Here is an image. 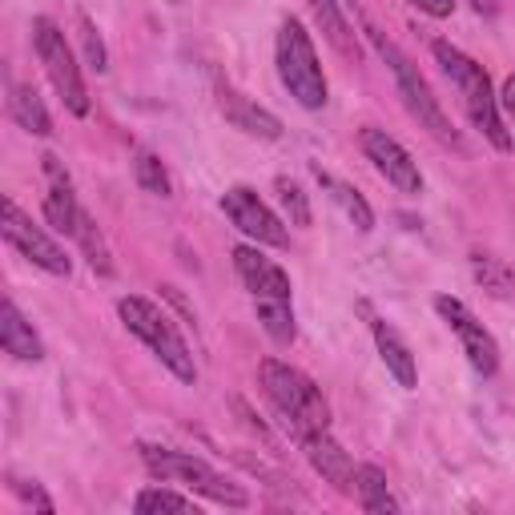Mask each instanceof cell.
Returning a JSON list of instances; mask_svg holds the SVG:
<instances>
[{
    "mask_svg": "<svg viewBox=\"0 0 515 515\" xmlns=\"http://www.w3.org/2000/svg\"><path fill=\"white\" fill-rule=\"evenodd\" d=\"M262 375V391L266 399L274 403V411L282 415L286 431L298 439L306 431H318V427H330V407L322 399V391L302 375L294 371L290 363H278V359H266L258 367Z\"/></svg>",
    "mask_w": 515,
    "mask_h": 515,
    "instance_id": "obj_1",
    "label": "cell"
},
{
    "mask_svg": "<svg viewBox=\"0 0 515 515\" xmlns=\"http://www.w3.org/2000/svg\"><path fill=\"white\" fill-rule=\"evenodd\" d=\"M431 53H435V61L443 65V73L455 81V89H459V97H463L467 117L475 121V129H479L495 149L507 153V149H511V133H507L503 121H499V105H495V93H491V81H487L483 65H475L467 53H459V49L447 45V41H435Z\"/></svg>",
    "mask_w": 515,
    "mask_h": 515,
    "instance_id": "obj_2",
    "label": "cell"
},
{
    "mask_svg": "<svg viewBox=\"0 0 515 515\" xmlns=\"http://www.w3.org/2000/svg\"><path fill=\"white\" fill-rule=\"evenodd\" d=\"M141 463L153 479H174V483H186L190 491L214 499V503H226V507H250V491L230 483L226 475H218L206 459L190 455V451H174V447H153V443H141Z\"/></svg>",
    "mask_w": 515,
    "mask_h": 515,
    "instance_id": "obj_3",
    "label": "cell"
},
{
    "mask_svg": "<svg viewBox=\"0 0 515 515\" xmlns=\"http://www.w3.org/2000/svg\"><path fill=\"white\" fill-rule=\"evenodd\" d=\"M117 314H121L125 330L137 334L145 347H149L169 371H174V379H182V383H194V379H198L194 355H190V347H186V338L178 334V326L169 322V314H161L149 298H137V294L121 298V302H117Z\"/></svg>",
    "mask_w": 515,
    "mask_h": 515,
    "instance_id": "obj_4",
    "label": "cell"
},
{
    "mask_svg": "<svg viewBox=\"0 0 515 515\" xmlns=\"http://www.w3.org/2000/svg\"><path fill=\"white\" fill-rule=\"evenodd\" d=\"M367 37H371V45H375V53L391 65V73H395V85H399V97H403V105H407V113L435 137V141H443V145H459V133H455V125L447 121V113H443V105H439V97L431 93V85L423 81V73L411 65V57H403L399 53V45L395 41H387L379 29H371L367 25Z\"/></svg>",
    "mask_w": 515,
    "mask_h": 515,
    "instance_id": "obj_5",
    "label": "cell"
},
{
    "mask_svg": "<svg viewBox=\"0 0 515 515\" xmlns=\"http://www.w3.org/2000/svg\"><path fill=\"white\" fill-rule=\"evenodd\" d=\"M278 77L302 109H322L326 105V77H322L314 41L294 17L282 21V29H278Z\"/></svg>",
    "mask_w": 515,
    "mask_h": 515,
    "instance_id": "obj_6",
    "label": "cell"
},
{
    "mask_svg": "<svg viewBox=\"0 0 515 515\" xmlns=\"http://www.w3.org/2000/svg\"><path fill=\"white\" fill-rule=\"evenodd\" d=\"M33 49H37V57H41V65H45L53 89L61 93L65 109H69L73 117H85V113H89V93H85L81 69H77V61H73V49H69L65 33H61L49 17H37V21H33Z\"/></svg>",
    "mask_w": 515,
    "mask_h": 515,
    "instance_id": "obj_7",
    "label": "cell"
},
{
    "mask_svg": "<svg viewBox=\"0 0 515 515\" xmlns=\"http://www.w3.org/2000/svg\"><path fill=\"white\" fill-rule=\"evenodd\" d=\"M0 230H5V238H9L33 266H41V270H49V274H57V278H69V274H73V262L65 258V250H61L41 226H33V218H29L13 198L0 202Z\"/></svg>",
    "mask_w": 515,
    "mask_h": 515,
    "instance_id": "obj_8",
    "label": "cell"
},
{
    "mask_svg": "<svg viewBox=\"0 0 515 515\" xmlns=\"http://www.w3.org/2000/svg\"><path fill=\"white\" fill-rule=\"evenodd\" d=\"M435 310H439V318L455 330L467 363H471L479 375H495V371H499V347H495V338L487 334V326H483L459 298H447V294L435 298Z\"/></svg>",
    "mask_w": 515,
    "mask_h": 515,
    "instance_id": "obj_9",
    "label": "cell"
},
{
    "mask_svg": "<svg viewBox=\"0 0 515 515\" xmlns=\"http://www.w3.org/2000/svg\"><path fill=\"white\" fill-rule=\"evenodd\" d=\"M222 210H226V218H230L246 238H254L258 246H286V242H290V234H286L282 218H278V214H274V210H270L254 190H246V186L226 190Z\"/></svg>",
    "mask_w": 515,
    "mask_h": 515,
    "instance_id": "obj_10",
    "label": "cell"
},
{
    "mask_svg": "<svg viewBox=\"0 0 515 515\" xmlns=\"http://www.w3.org/2000/svg\"><path fill=\"white\" fill-rule=\"evenodd\" d=\"M359 141H363L367 161L379 169V174H383L399 194H423V174H419L415 157H411L391 133H383V129H363Z\"/></svg>",
    "mask_w": 515,
    "mask_h": 515,
    "instance_id": "obj_11",
    "label": "cell"
},
{
    "mask_svg": "<svg viewBox=\"0 0 515 515\" xmlns=\"http://www.w3.org/2000/svg\"><path fill=\"white\" fill-rule=\"evenodd\" d=\"M298 447L306 451V459H310V467L334 487V491H342V495H355V463H351V455L342 451L334 439H330V431L326 427H318V431H306V435H298Z\"/></svg>",
    "mask_w": 515,
    "mask_h": 515,
    "instance_id": "obj_12",
    "label": "cell"
},
{
    "mask_svg": "<svg viewBox=\"0 0 515 515\" xmlns=\"http://www.w3.org/2000/svg\"><path fill=\"white\" fill-rule=\"evenodd\" d=\"M234 266H238V274H242V282H246V290L254 294V302L258 298H270V302H290V278H286V270L282 266H274L270 258H262L254 246H238L234 250Z\"/></svg>",
    "mask_w": 515,
    "mask_h": 515,
    "instance_id": "obj_13",
    "label": "cell"
},
{
    "mask_svg": "<svg viewBox=\"0 0 515 515\" xmlns=\"http://www.w3.org/2000/svg\"><path fill=\"white\" fill-rule=\"evenodd\" d=\"M218 109L226 113V121L234 129H242L250 137H262V141H278L282 137V121L274 113H266L262 105H254L250 97H242L238 89H230V85L218 89Z\"/></svg>",
    "mask_w": 515,
    "mask_h": 515,
    "instance_id": "obj_14",
    "label": "cell"
},
{
    "mask_svg": "<svg viewBox=\"0 0 515 515\" xmlns=\"http://www.w3.org/2000/svg\"><path fill=\"white\" fill-rule=\"evenodd\" d=\"M0 347H5V355L21 359V363H41L45 359L37 330L25 322V314L17 310L13 298H5V306H0Z\"/></svg>",
    "mask_w": 515,
    "mask_h": 515,
    "instance_id": "obj_15",
    "label": "cell"
},
{
    "mask_svg": "<svg viewBox=\"0 0 515 515\" xmlns=\"http://www.w3.org/2000/svg\"><path fill=\"white\" fill-rule=\"evenodd\" d=\"M371 330H375V347H379V359H383V367L395 375V383L399 387H419V371H415V355H411V347L403 342V334L391 326V322H383V318H375L371 322Z\"/></svg>",
    "mask_w": 515,
    "mask_h": 515,
    "instance_id": "obj_16",
    "label": "cell"
},
{
    "mask_svg": "<svg viewBox=\"0 0 515 515\" xmlns=\"http://www.w3.org/2000/svg\"><path fill=\"white\" fill-rule=\"evenodd\" d=\"M9 113L21 129H29L33 137H53V117L45 109V101L37 97L33 85H13V97H9Z\"/></svg>",
    "mask_w": 515,
    "mask_h": 515,
    "instance_id": "obj_17",
    "label": "cell"
},
{
    "mask_svg": "<svg viewBox=\"0 0 515 515\" xmlns=\"http://www.w3.org/2000/svg\"><path fill=\"white\" fill-rule=\"evenodd\" d=\"M355 495H359L363 511H371V515H395V511H399V503H395L391 491H387V475H383V467H375V463H363V467L355 471Z\"/></svg>",
    "mask_w": 515,
    "mask_h": 515,
    "instance_id": "obj_18",
    "label": "cell"
},
{
    "mask_svg": "<svg viewBox=\"0 0 515 515\" xmlns=\"http://www.w3.org/2000/svg\"><path fill=\"white\" fill-rule=\"evenodd\" d=\"M471 274H475V282H479L491 298H499V302L515 298V270H511L507 262H499V258H491V254H471Z\"/></svg>",
    "mask_w": 515,
    "mask_h": 515,
    "instance_id": "obj_19",
    "label": "cell"
},
{
    "mask_svg": "<svg viewBox=\"0 0 515 515\" xmlns=\"http://www.w3.org/2000/svg\"><path fill=\"white\" fill-rule=\"evenodd\" d=\"M310 9H314L322 33L330 37V45H334L342 57H359V45L351 41V25H347V17H342L338 0H310Z\"/></svg>",
    "mask_w": 515,
    "mask_h": 515,
    "instance_id": "obj_20",
    "label": "cell"
},
{
    "mask_svg": "<svg viewBox=\"0 0 515 515\" xmlns=\"http://www.w3.org/2000/svg\"><path fill=\"white\" fill-rule=\"evenodd\" d=\"M314 174H318V182H322V186L334 194V202H338L342 210H347V218H351V222H355L363 234H367V230H375V210L367 206V198H363L355 186H347V182H334L330 174H322V169H314Z\"/></svg>",
    "mask_w": 515,
    "mask_h": 515,
    "instance_id": "obj_21",
    "label": "cell"
},
{
    "mask_svg": "<svg viewBox=\"0 0 515 515\" xmlns=\"http://www.w3.org/2000/svg\"><path fill=\"white\" fill-rule=\"evenodd\" d=\"M45 222L61 234H77V222H81V206L69 190V182H53V190L45 194Z\"/></svg>",
    "mask_w": 515,
    "mask_h": 515,
    "instance_id": "obj_22",
    "label": "cell"
},
{
    "mask_svg": "<svg viewBox=\"0 0 515 515\" xmlns=\"http://www.w3.org/2000/svg\"><path fill=\"white\" fill-rule=\"evenodd\" d=\"M77 242H81V250H85V258H89V266L101 274V278H109L113 274V254H109V246H105V238H101V230L93 226V218L81 210V222H77V234H73Z\"/></svg>",
    "mask_w": 515,
    "mask_h": 515,
    "instance_id": "obj_23",
    "label": "cell"
},
{
    "mask_svg": "<svg viewBox=\"0 0 515 515\" xmlns=\"http://www.w3.org/2000/svg\"><path fill=\"white\" fill-rule=\"evenodd\" d=\"M258 322H262V330L274 338V342H282V347H290L294 342V310H290V302H270V298H258Z\"/></svg>",
    "mask_w": 515,
    "mask_h": 515,
    "instance_id": "obj_24",
    "label": "cell"
},
{
    "mask_svg": "<svg viewBox=\"0 0 515 515\" xmlns=\"http://www.w3.org/2000/svg\"><path fill=\"white\" fill-rule=\"evenodd\" d=\"M133 178H137V186L145 190V194H153V198H169V174H165V165L149 153V149H141L137 157H133Z\"/></svg>",
    "mask_w": 515,
    "mask_h": 515,
    "instance_id": "obj_25",
    "label": "cell"
},
{
    "mask_svg": "<svg viewBox=\"0 0 515 515\" xmlns=\"http://www.w3.org/2000/svg\"><path fill=\"white\" fill-rule=\"evenodd\" d=\"M133 511L137 515H149V511H194L198 515V503L190 495H178L169 487H145L137 499H133Z\"/></svg>",
    "mask_w": 515,
    "mask_h": 515,
    "instance_id": "obj_26",
    "label": "cell"
},
{
    "mask_svg": "<svg viewBox=\"0 0 515 515\" xmlns=\"http://www.w3.org/2000/svg\"><path fill=\"white\" fill-rule=\"evenodd\" d=\"M274 190H278V202H282V210H286L290 226L306 230V226H310V202H306L302 186H298V182H290V178H278V182H274Z\"/></svg>",
    "mask_w": 515,
    "mask_h": 515,
    "instance_id": "obj_27",
    "label": "cell"
},
{
    "mask_svg": "<svg viewBox=\"0 0 515 515\" xmlns=\"http://www.w3.org/2000/svg\"><path fill=\"white\" fill-rule=\"evenodd\" d=\"M77 29H81V49H85L89 69H93V73H105V69H109V53H105V41H101L97 25L81 13V17H77Z\"/></svg>",
    "mask_w": 515,
    "mask_h": 515,
    "instance_id": "obj_28",
    "label": "cell"
},
{
    "mask_svg": "<svg viewBox=\"0 0 515 515\" xmlns=\"http://www.w3.org/2000/svg\"><path fill=\"white\" fill-rule=\"evenodd\" d=\"M415 9H423L427 17H451L455 13V0H411Z\"/></svg>",
    "mask_w": 515,
    "mask_h": 515,
    "instance_id": "obj_29",
    "label": "cell"
},
{
    "mask_svg": "<svg viewBox=\"0 0 515 515\" xmlns=\"http://www.w3.org/2000/svg\"><path fill=\"white\" fill-rule=\"evenodd\" d=\"M13 487H17V491H21L25 499H33V503H37L41 511H53V499H49V495H45V491H41L37 483H33V487H25V483H13Z\"/></svg>",
    "mask_w": 515,
    "mask_h": 515,
    "instance_id": "obj_30",
    "label": "cell"
},
{
    "mask_svg": "<svg viewBox=\"0 0 515 515\" xmlns=\"http://www.w3.org/2000/svg\"><path fill=\"white\" fill-rule=\"evenodd\" d=\"M499 101H503V109H507V113H515V73L503 81V97H499Z\"/></svg>",
    "mask_w": 515,
    "mask_h": 515,
    "instance_id": "obj_31",
    "label": "cell"
},
{
    "mask_svg": "<svg viewBox=\"0 0 515 515\" xmlns=\"http://www.w3.org/2000/svg\"><path fill=\"white\" fill-rule=\"evenodd\" d=\"M471 5H475L483 17H495V0H471Z\"/></svg>",
    "mask_w": 515,
    "mask_h": 515,
    "instance_id": "obj_32",
    "label": "cell"
}]
</instances>
